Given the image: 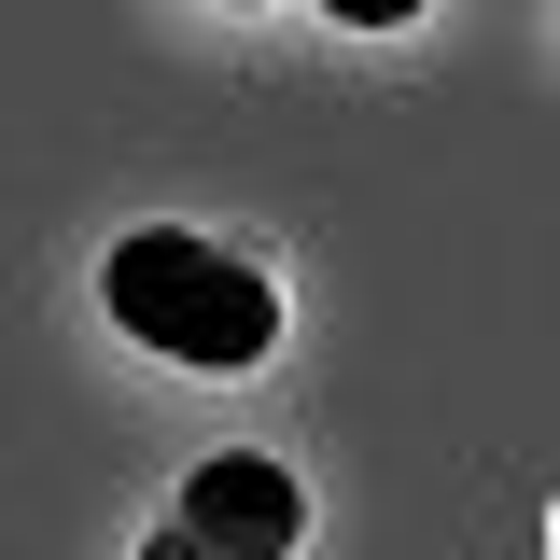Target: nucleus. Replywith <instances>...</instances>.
Masks as SVG:
<instances>
[{
  "label": "nucleus",
  "mask_w": 560,
  "mask_h": 560,
  "mask_svg": "<svg viewBox=\"0 0 560 560\" xmlns=\"http://www.w3.org/2000/svg\"><path fill=\"white\" fill-rule=\"evenodd\" d=\"M183 518H197L210 547H238V560H294L308 547V490L267 448H210L197 477H183Z\"/></svg>",
  "instance_id": "f03ea898"
},
{
  "label": "nucleus",
  "mask_w": 560,
  "mask_h": 560,
  "mask_svg": "<svg viewBox=\"0 0 560 560\" xmlns=\"http://www.w3.org/2000/svg\"><path fill=\"white\" fill-rule=\"evenodd\" d=\"M98 294H113V323H127L140 350L210 364V378H253V364L280 350V280L253 267V253H224V238H183V224L113 238Z\"/></svg>",
  "instance_id": "f257e3e1"
},
{
  "label": "nucleus",
  "mask_w": 560,
  "mask_h": 560,
  "mask_svg": "<svg viewBox=\"0 0 560 560\" xmlns=\"http://www.w3.org/2000/svg\"><path fill=\"white\" fill-rule=\"evenodd\" d=\"M140 560H238V547H210L197 518H183V504H168V533H154V547H140Z\"/></svg>",
  "instance_id": "7ed1b4c3"
},
{
  "label": "nucleus",
  "mask_w": 560,
  "mask_h": 560,
  "mask_svg": "<svg viewBox=\"0 0 560 560\" xmlns=\"http://www.w3.org/2000/svg\"><path fill=\"white\" fill-rule=\"evenodd\" d=\"M323 14H337V28H407L420 0H323Z\"/></svg>",
  "instance_id": "20e7f679"
}]
</instances>
